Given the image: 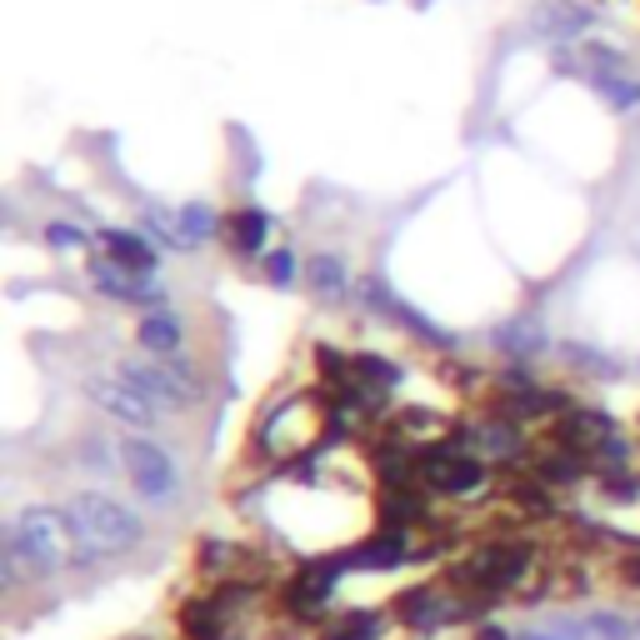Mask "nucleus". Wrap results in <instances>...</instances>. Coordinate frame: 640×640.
Instances as JSON below:
<instances>
[{"label":"nucleus","mask_w":640,"mask_h":640,"mask_svg":"<svg viewBox=\"0 0 640 640\" xmlns=\"http://www.w3.org/2000/svg\"><path fill=\"white\" fill-rule=\"evenodd\" d=\"M630 581H640V560H636V566H630Z\"/></svg>","instance_id":"25"},{"label":"nucleus","mask_w":640,"mask_h":640,"mask_svg":"<svg viewBox=\"0 0 640 640\" xmlns=\"http://www.w3.org/2000/svg\"><path fill=\"white\" fill-rule=\"evenodd\" d=\"M595 91L605 95V106L611 110H636L640 106V75H630L626 66H616V71H595Z\"/></svg>","instance_id":"13"},{"label":"nucleus","mask_w":640,"mask_h":640,"mask_svg":"<svg viewBox=\"0 0 640 640\" xmlns=\"http://www.w3.org/2000/svg\"><path fill=\"white\" fill-rule=\"evenodd\" d=\"M100 246H106V256L116 265H126V271L155 275V250L145 246V236H135V230H100Z\"/></svg>","instance_id":"10"},{"label":"nucleus","mask_w":640,"mask_h":640,"mask_svg":"<svg viewBox=\"0 0 640 640\" xmlns=\"http://www.w3.org/2000/svg\"><path fill=\"white\" fill-rule=\"evenodd\" d=\"M486 481V465L481 461H440L430 465V486L446 490V496H465V490H475Z\"/></svg>","instance_id":"12"},{"label":"nucleus","mask_w":640,"mask_h":640,"mask_svg":"<svg viewBox=\"0 0 640 640\" xmlns=\"http://www.w3.org/2000/svg\"><path fill=\"white\" fill-rule=\"evenodd\" d=\"M85 401L95 405V411H106L116 426H126V430H151L155 420H161V411H155L151 401H145L141 391H135L131 380L120 376H91L85 380Z\"/></svg>","instance_id":"5"},{"label":"nucleus","mask_w":640,"mask_h":640,"mask_svg":"<svg viewBox=\"0 0 640 640\" xmlns=\"http://www.w3.org/2000/svg\"><path fill=\"white\" fill-rule=\"evenodd\" d=\"M120 376L131 380L135 391L155 405L161 415H180L190 405L205 401V380L186 366V360H155V356H135V360H120Z\"/></svg>","instance_id":"3"},{"label":"nucleus","mask_w":640,"mask_h":640,"mask_svg":"<svg viewBox=\"0 0 640 640\" xmlns=\"http://www.w3.org/2000/svg\"><path fill=\"white\" fill-rule=\"evenodd\" d=\"M176 230H180V250H195V246H205V240L221 236V230H226V221L215 215V205L190 201V205H180V211H176Z\"/></svg>","instance_id":"11"},{"label":"nucleus","mask_w":640,"mask_h":640,"mask_svg":"<svg viewBox=\"0 0 640 640\" xmlns=\"http://www.w3.org/2000/svg\"><path fill=\"white\" fill-rule=\"evenodd\" d=\"M591 630H595V636H605V640H626V620H620V616H595Z\"/></svg>","instance_id":"21"},{"label":"nucleus","mask_w":640,"mask_h":640,"mask_svg":"<svg viewBox=\"0 0 640 640\" xmlns=\"http://www.w3.org/2000/svg\"><path fill=\"white\" fill-rule=\"evenodd\" d=\"M521 640H576V636H541V630H531V636H521Z\"/></svg>","instance_id":"24"},{"label":"nucleus","mask_w":640,"mask_h":640,"mask_svg":"<svg viewBox=\"0 0 640 640\" xmlns=\"http://www.w3.org/2000/svg\"><path fill=\"white\" fill-rule=\"evenodd\" d=\"M471 640H510V636H506V630H500V626H481Z\"/></svg>","instance_id":"23"},{"label":"nucleus","mask_w":640,"mask_h":640,"mask_svg":"<svg viewBox=\"0 0 640 640\" xmlns=\"http://www.w3.org/2000/svg\"><path fill=\"white\" fill-rule=\"evenodd\" d=\"M75 541L66 525V510H46V506H25L11 525H5V570L11 576H56L71 560Z\"/></svg>","instance_id":"2"},{"label":"nucleus","mask_w":640,"mask_h":640,"mask_svg":"<svg viewBox=\"0 0 640 640\" xmlns=\"http://www.w3.org/2000/svg\"><path fill=\"white\" fill-rule=\"evenodd\" d=\"M636 636H640V620H636Z\"/></svg>","instance_id":"26"},{"label":"nucleus","mask_w":640,"mask_h":640,"mask_svg":"<svg viewBox=\"0 0 640 640\" xmlns=\"http://www.w3.org/2000/svg\"><path fill=\"white\" fill-rule=\"evenodd\" d=\"M595 15L585 11V5H576V0H541L531 11V31L546 40H576L591 31Z\"/></svg>","instance_id":"6"},{"label":"nucleus","mask_w":640,"mask_h":640,"mask_svg":"<svg viewBox=\"0 0 640 640\" xmlns=\"http://www.w3.org/2000/svg\"><path fill=\"white\" fill-rule=\"evenodd\" d=\"M370 630H376V620L370 616H356V620H345L335 636H325V640H370Z\"/></svg>","instance_id":"20"},{"label":"nucleus","mask_w":640,"mask_h":640,"mask_svg":"<svg viewBox=\"0 0 640 640\" xmlns=\"http://www.w3.org/2000/svg\"><path fill=\"white\" fill-rule=\"evenodd\" d=\"M135 341H141V351L155 360H186V331H180V320L170 316L166 306L151 310V316L135 325Z\"/></svg>","instance_id":"7"},{"label":"nucleus","mask_w":640,"mask_h":640,"mask_svg":"<svg viewBox=\"0 0 640 640\" xmlns=\"http://www.w3.org/2000/svg\"><path fill=\"white\" fill-rule=\"evenodd\" d=\"M66 525H71L75 556L81 560H106V556H126L145 541V525L131 506L100 496V490H81L66 500Z\"/></svg>","instance_id":"1"},{"label":"nucleus","mask_w":640,"mask_h":640,"mask_svg":"<svg viewBox=\"0 0 640 640\" xmlns=\"http://www.w3.org/2000/svg\"><path fill=\"white\" fill-rule=\"evenodd\" d=\"M475 446H486L490 455H510L515 446H521V430L515 426H481L475 430Z\"/></svg>","instance_id":"16"},{"label":"nucleus","mask_w":640,"mask_h":640,"mask_svg":"<svg viewBox=\"0 0 640 640\" xmlns=\"http://www.w3.org/2000/svg\"><path fill=\"white\" fill-rule=\"evenodd\" d=\"M546 481H576V461L560 455V461H546Z\"/></svg>","instance_id":"22"},{"label":"nucleus","mask_w":640,"mask_h":640,"mask_svg":"<svg viewBox=\"0 0 640 640\" xmlns=\"http://www.w3.org/2000/svg\"><path fill=\"white\" fill-rule=\"evenodd\" d=\"M405 560V535H395V531H386V535H376V541H366V546L356 550V566H401Z\"/></svg>","instance_id":"15"},{"label":"nucleus","mask_w":640,"mask_h":640,"mask_svg":"<svg viewBox=\"0 0 640 640\" xmlns=\"http://www.w3.org/2000/svg\"><path fill=\"white\" fill-rule=\"evenodd\" d=\"M351 366H356V376H370V380H376V391H380V386H395V380H401V370H395L391 360H380L376 351H360Z\"/></svg>","instance_id":"17"},{"label":"nucleus","mask_w":640,"mask_h":640,"mask_svg":"<svg viewBox=\"0 0 640 640\" xmlns=\"http://www.w3.org/2000/svg\"><path fill=\"white\" fill-rule=\"evenodd\" d=\"M226 240L236 256H261L265 240H271V215H265L261 205H240L226 221Z\"/></svg>","instance_id":"9"},{"label":"nucleus","mask_w":640,"mask_h":640,"mask_svg":"<svg viewBox=\"0 0 640 640\" xmlns=\"http://www.w3.org/2000/svg\"><path fill=\"white\" fill-rule=\"evenodd\" d=\"M306 275H310V291H316L320 300H341L345 296V285H351V275H345V261L341 256H316V261L306 265Z\"/></svg>","instance_id":"14"},{"label":"nucleus","mask_w":640,"mask_h":640,"mask_svg":"<svg viewBox=\"0 0 640 640\" xmlns=\"http://www.w3.org/2000/svg\"><path fill=\"white\" fill-rule=\"evenodd\" d=\"M496 351L500 356H510V360L541 356V351H546V325H541L535 316H510L506 325L496 331Z\"/></svg>","instance_id":"8"},{"label":"nucleus","mask_w":640,"mask_h":640,"mask_svg":"<svg viewBox=\"0 0 640 640\" xmlns=\"http://www.w3.org/2000/svg\"><path fill=\"white\" fill-rule=\"evenodd\" d=\"M46 240L56 250H75V246H85V230H75V226H66V221H56V226H46Z\"/></svg>","instance_id":"19"},{"label":"nucleus","mask_w":640,"mask_h":640,"mask_svg":"<svg viewBox=\"0 0 640 640\" xmlns=\"http://www.w3.org/2000/svg\"><path fill=\"white\" fill-rule=\"evenodd\" d=\"M120 465L131 475V486L141 500L151 506H170L180 496V471L170 461V451H161L155 440H141V436H126L120 440Z\"/></svg>","instance_id":"4"},{"label":"nucleus","mask_w":640,"mask_h":640,"mask_svg":"<svg viewBox=\"0 0 640 640\" xmlns=\"http://www.w3.org/2000/svg\"><path fill=\"white\" fill-rule=\"evenodd\" d=\"M265 281H271V285H281V291H285V285H296V250H271V256H265Z\"/></svg>","instance_id":"18"}]
</instances>
